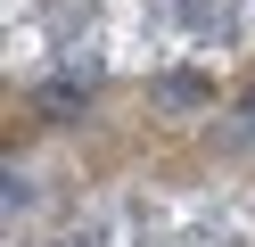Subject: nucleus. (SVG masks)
<instances>
[{"mask_svg": "<svg viewBox=\"0 0 255 247\" xmlns=\"http://www.w3.org/2000/svg\"><path fill=\"white\" fill-rule=\"evenodd\" d=\"M156 99H165V107H206L214 82H206V74H165V82H156Z\"/></svg>", "mask_w": 255, "mask_h": 247, "instance_id": "1", "label": "nucleus"}]
</instances>
